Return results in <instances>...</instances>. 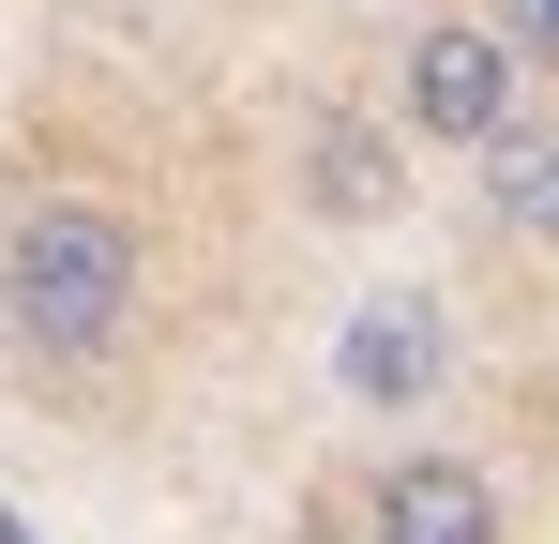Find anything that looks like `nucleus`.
Listing matches in <instances>:
<instances>
[{
  "instance_id": "0eeeda50",
  "label": "nucleus",
  "mask_w": 559,
  "mask_h": 544,
  "mask_svg": "<svg viewBox=\"0 0 559 544\" xmlns=\"http://www.w3.org/2000/svg\"><path fill=\"white\" fill-rule=\"evenodd\" d=\"M468 15H484V31H499V46H514V61L559 91V0H468Z\"/></svg>"
},
{
  "instance_id": "20e7f679",
  "label": "nucleus",
  "mask_w": 559,
  "mask_h": 544,
  "mask_svg": "<svg viewBox=\"0 0 559 544\" xmlns=\"http://www.w3.org/2000/svg\"><path fill=\"white\" fill-rule=\"evenodd\" d=\"M364 515L393 544H514V499H499V469L484 453H454V439H393L364 469Z\"/></svg>"
},
{
  "instance_id": "39448f33",
  "label": "nucleus",
  "mask_w": 559,
  "mask_h": 544,
  "mask_svg": "<svg viewBox=\"0 0 559 544\" xmlns=\"http://www.w3.org/2000/svg\"><path fill=\"white\" fill-rule=\"evenodd\" d=\"M302 212H318V227H393V212H408V121H393V106H333V121H318V137H302Z\"/></svg>"
},
{
  "instance_id": "423d86ee",
  "label": "nucleus",
  "mask_w": 559,
  "mask_h": 544,
  "mask_svg": "<svg viewBox=\"0 0 559 544\" xmlns=\"http://www.w3.org/2000/svg\"><path fill=\"white\" fill-rule=\"evenodd\" d=\"M484 167V227L514 243V258H559V121H514L499 152H468Z\"/></svg>"
},
{
  "instance_id": "7ed1b4c3",
  "label": "nucleus",
  "mask_w": 559,
  "mask_h": 544,
  "mask_svg": "<svg viewBox=\"0 0 559 544\" xmlns=\"http://www.w3.org/2000/svg\"><path fill=\"white\" fill-rule=\"evenodd\" d=\"M333 393H348V424H424L454 393V303L439 287H364L348 333H333Z\"/></svg>"
},
{
  "instance_id": "f03ea898",
  "label": "nucleus",
  "mask_w": 559,
  "mask_h": 544,
  "mask_svg": "<svg viewBox=\"0 0 559 544\" xmlns=\"http://www.w3.org/2000/svg\"><path fill=\"white\" fill-rule=\"evenodd\" d=\"M530 61L484 31V15H424L408 46H393V121L424 137V152H499L514 121H530Z\"/></svg>"
},
{
  "instance_id": "6e6552de",
  "label": "nucleus",
  "mask_w": 559,
  "mask_h": 544,
  "mask_svg": "<svg viewBox=\"0 0 559 544\" xmlns=\"http://www.w3.org/2000/svg\"><path fill=\"white\" fill-rule=\"evenodd\" d=\"M318 544H393V530H378V515H364V499H348V515H333V530H318Z\"/></svg>"
},
{
  "instance_id": "f257e3e1",
  "label": "nucleus",
  "mask_w": 559,
  "mask_h": 544,
  "mask_svg": "<svg viewBox=\"0 0 559 544\" xmlns=\"http://www.w3.org/2000/svg\"><path fill=\"white\" fill-rule=\"evenodd\" d=\"M136 318H152V243H136L121 197L46 181V197L0 212V348L31 363V378H92V363H121Z\"/></svg>"
}]
</instances>
